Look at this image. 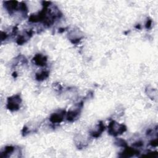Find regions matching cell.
<instances>
[{"instance_id": "obj_9", "label": "cell", "mask_w": 158, "mask_h": 158, "mask_svg": "<svg viewBox=\"0 0 158 158\" xmlns=\"http://www.w3.org/2000/svg\"><path fill=\"white\" fill-rule=\"evenodd\" d=\"M151 23H152V22H151V20H148V21H147V24H146V27H147V29H149V28L151 27Z\"/></svg>"}, {"instance_id": "obj_7", "label": "cell", "mask_w": 158, "mask_h": 158, "mask_svg": "<svg viewBox=\"0 0 158 158\" xmlns=\"http://www.w3.org/2000/svg\"><path fill=\"white\" fill-rule=\"evenodd\" d=\"M48 77V72L46 71L42 72V73L39 74H37L36 75V78L38 80H43L46 78H47Z\"/></svg>"}, {"instance_id": "obj_5", "label": "cell", "mask_w": 158, "mask_h": 158, "mask_svg": "<svg viewBox=\"0 0 158 158\" xmlns=\"http://www.w3.org/2000/svg\"><path fill=\"white\" fill-rule=\"evenodd\" d=\"M80 111L78 109H75L74 111H70L67 114V119L69 121H74L78 117Z\"/></svg>"}, {"instance_id": "obj_2", "label": "cell", "mask_w": 158, "mask_h": 158, "mask_svg": "<svg viewBox=\"0 0 158 158\" xmlns=\"http://www.w3.org/2000/svg\"><path fill=\"white\" fill-rule=\"evenodd\" d=\"M21 102V97L19 95L13 96L8 99V108L11 111H16L19 108V104Z\"/></svg>"}, {"instance_id": "obj_8", "label": "cell", "mask_w": 158, "mask_h": 158, "mask_svg": "<svg viewBox=\"0 0 158 158\" xmlns=\"http://www.w3.org/2000/svg\"><path fill=\"white\" fill-rule=\"evenodd\" d=\"M151 144L153 147H157V140L156 139L154 140H153L151 142Z\"/></svg>"}, {"instance_id": "obj_6", "label": "cell", "mask_w": 158, "mask_h": 158, "mask_svg": "<svg viewBox=\"0 0 158 158\" xmlns=\"http://www.w3.org/2000/svg\"><path fill=\"white\" fill-rule=\"evenodd\" d=\"M138 151H136L135 149H131V148H126L124 150V151L122 153V157H131L135 154H138Z\"/></svg>"}, {"instance_id": "obj_3", "label": "cell", "mask_w": 158, "mask_h": 158, "mask_svg": "<svg viewBox=\"0 0 158 158\" xmlns=\"http://www.w3.org/2000/svg\"><path fill=\"white\" fill-rule=\"evenodd\" d=\"M34 61H35L36 65H40V66H44L46 64L47 59V57L41 55H37L34 58Z\"/></svg>"}, {"instance_id": "obj_1", "label": "cell", "mask_w": 158, "mask_h": 158, "mask_svg": "<svg viewBox=\"0 0 158 158\" xmlns=\"http://www.w3.org/2000/svg\"><path fill=\"white\" fill-rule=\"evenodd\" d=\"M126 127L124 125H119L117 123H116L114 121H113L110 123L109 126L108 132L112 135L117 136L118 135L122 134L126 131Z\"/></svg>"}, {"instance_id": "obj_4", "label": "cell", "mask_w": 158, "mask_h": 158, "mask_svg": "<svg viewBox=\"0 0 158 158\" xmlns=\"http://www.w3.org/2000/svg\"><path fill=\"white\" fill-rule=\"evenodd\" d=\"M65 113V111L64 112ZM63 113H54L51 116L50 121L52 123H60L63 120Z\"/></svg>"}]
</instances>
